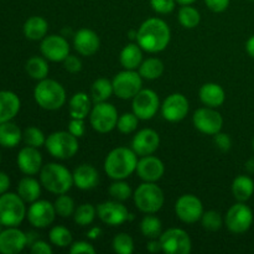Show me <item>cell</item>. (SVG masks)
<instances>
[{"label": "cell", "mask_w": 254, "mask_h": 254, "mask_svg": "<svg viewBox=\"0 0 254 254\" xmlns=\"http://www.w3.org/2000/svg\"><path fill=\"white\" fill-rule=\"evenodd\" d=\"M25 201L17 193L5 192L0 195V222L4 227H17L26 217Z\"/></svg>", "instance_id": "6"}, {"label": "cell", "mask_w": 254, "mask_h": 254, "mask_svg": "<svg viewBox=\"0 0 254 254\" xmlns=\"http://www.w3.org/2000/svg\"><path fill=\"white\" fill-rule=\"evenodd\" d=\"M118 118L117 108L108 102L94 103V107L89 113V123L92 128L101 134L109 133L117 128Z\"/></svg>", "instance_id": "8"}, {"label": "cell", "mask_w": 254, "mask_h": 254, "mask_svg": "<svg viewBox=\"0 0 254 254\" xmlns=\"http://www.w3.org/2000/svg\"><path fill=\"white\" fill-rule=\"evenodd\" d=\"M246 50H247L248 55L254 59V35L248 39V41L246 42Z\"/></svg>", "instance_id": "56"}, {"label": "cell", "mask_w": 254, "mask_h": 254, "mask_svg": "<svg viewBox=\"0 0 254 254\" xmlns=\"http://www.w3.org/2000/svg\"><path fill=\"white\" fill-rule=\"evenodd\" d=\"M119 62L124 69H136L143 62V49L138 44H128L119 55Z\"/></svg>", "instance_id": "29"}, {"label": "cell", "mask_w": 254, "mask_h": 254, "mask_svg": "<svg viewBox=\"0 0 254 254\" xmlns=\"http://www.w3.org/2000/svg\"><path fill=\"white\" fill-rule=\"evenodd\" d=\"M73 47L81 56H93L101 47V40L93 30L81 29L73 35Z\"/></svg>", "instance_id": "23"}, {"label": "cell", "mask_w": 254, "mask_h": 254, "mask_svg": "<svg viewBox=\"0 0 254 254\" xmlns=\"http://www.w3.org/2000/svg\"><path fill=\"white\" fill-rule=\"evenodd\" d=\"M136 44L149 54H158L169 46L171 31L169 25L159 17L146 19L136 30Z\"/></svg>", "instance_id": "1"}, {"label": "cell", "mask_w": 254, "mask_h": 254, "mask_svg": "<svg viewBox=\"0 0 254 254\" xmlns=\"http://www.w3.org/2000/svg\"><path fill=\"white\" fill-rule=\"evenodd\" d=\"M72 175H73V185L79 190H92L97 188L99 183L98 170L89 164H81L77 166Z\"/></svg>", "instance_id": "24"}, {"label": "cell", "mask_w": 254, "mask_h": 254, "mask_svg": "<svg viewBox=\"0 0 254 254\" xmlns=\"http://www.w3.org/2000/svg\"><path fill=\"white\" fill-rule=\"evenodd\" d=\"M201 225L205 230L211 231V232H216V231L221 230V227L225 223V220L222 218L220 212L215 210H210L203 212L202 217H201Z\"/></svg>", "instance_id": "43"}, {"label": "cell", "mask_w": 254, "mask_h": 254, "mask_svg": "<svg viewBox=\"0 0 254 254\" xmlns=\"http://www.w3.org/2000/svg\"><path fill=\"white\" fill-rule=\"evenodd\" d=\"M140 232L148 240L160 238L163 233V223L160 218L153 216V213H148L140 222Z\"/></svg>", "instance_id": "36"}, {"label": "cell", "mask_w": 254, "mask_h": 254, "mask_svg": "<svg viewBox=\"0 0 254 254\" xmlns=\"http://www.w3.org/2000/svg\"><path fill=\"white\" fill-rule=\"evenodd\" d=\"M203 205L197 196L186 193L180 196L175 203V213L179 220L188 225L198 222L203 215Z\"/></svg>", "instance_id": "14"}, {"label": "cell", "mask_w": 254, "mask_h": 254, "mask_svg": "<svg viewBox=\"0 0 254 254\" xmlns=\"http://www.w3.org/2000/svg\"><path fill=\"white\" fill-rule=\"evenodd\" d=\"M17 168L25 175H36L42 169V155L39 148L26 145L17 154Z\"/></svg>", "instance_id": "22"}, {"label": "cell", "mask_w": 254, "mask_h": 254, "mask_svg": "<svg viewBox=\"0 0 254 254\" xmlns=\"http://www.w3.org/2000/svg\"><path fill=\"white\" fill-rule=\"evenodd\" d=\"M1 161H2V156H1V153H0V164H1Z\"/></svg>", "instance_id": "61"}, {"label": "cell", "mask_w": 254, "mask_h": 254, "mask_svg": "<svg viewBox=\"0 0 254 254\" xmlns=\"http://www.w3.org/2000/svg\"><path fill=\"white\" fill-rule=\"evenodd\" d=\"M150 5L153 10L158 14H170L174 11L176 5V0H150Z\"/></svg>", "instance_id": "46"}, {"label": "cell", "mask_w": 254, "mask_h": 254, "mask_svg": "<svg viewBox=\"0 0 254 254\" xmlns=\"http://www.w3.org/2000/svg\"><path fill=\"white\" fill-rule=\"evenodd\" d=\"M213 143L223 153H226V151H228L232 148V139H231V136L228 134L222 133V131L213 135Z\"/></svg>", "instance_id": "48"}, {"label": "cell", "mask_w": 254, "mask_h": 254, "mask_svg": "<svg viewBox=\"0 0 254 254\" xmlns=\"http://www.w3.org/2000/svg\"><path fill=\"white\" fill-rule=\"evenodd\" d=\"M140 119L131 112V113H124L119 116L117 128L122 134H131L138 128V123Z\"/></svg>", "instance_id": "45"}, {"label": "cell", "mask_w": 254, "mask_h": 254, "mask_svg": "<svg viewBox=\"0 0 254 254\" xmlns=\"http://www.w3.org/2000/svg\"><path fill=\"white\" fill-rule=\"evenodd\" d=\"M76 203H74L73 198L71 196L66 195V193H62V195L57 196L56 201H55L54 206L56 213L62 218H68L71 216H73L74 210H76Z\"/></svg>", "instance_id": "40"}, {"label": "cell", "mask_w": 254, "mask_h": 254, "mask_svg": "<svg viewBox=\"0 0 254 254\" xmlns=\"http://www.w3.org/2000/svg\"><path fill=\"white\" fill-rule=\"evenodd\" d=\"M26 238H27V246H31L32 243L36 242V241L39 240V236H37L36 232L30 231V232L26 233Z\"/></svg>", "instance_id": "57"}, {"label": "cell", "mask_w": 254, "mask_h": 254, "mask_svg": "<svg viewBox=\"0 0 254 254\" xmlns=\"http://www.w3.org/2000/svg\"><path fill=\"white\" fill-rule=\"evenodd\" d=\"M69 253L71 254H94L96 248L87 241H77L69 246Z\"/></svg>", "instance_id": "47"}, {"label": "cell", "mask_w": 254, "mask_h": 254, "mask_svg": "<svg viewBox=\"0 0 254 254\" xmlns=\"http://www.w3.org/2000/svg\"><path fill=\"white\" fill-rule=\"evenodd\" d=\"M92 111L91 98L84 92H77L71 97L68 103V112L71 118L86 119Z\"/></svg>", "instance_id": "27"}, {"label": "cell", "mask_w": 254, "mask_h": 254, "mask_svg": "<svg viewBox=\"0 0 254 254\" xmlns=\"http://www.w3.org/2000/svg\"><path fill=\"white\" fill-rule=\"evenodd\" d=\"M97 216V207L92 203H82L76 207L73 213V221L81 227L91 225Z\"/></svg>", "instance_id": "38"}, {"label": "cell", "mask_w": 254, "mask_h": 254, "mask_svg": "<svg viewBox=\"0 0 254 254\" xmlns=\"http://www.w3.org/2000/svg\"><path fill=\"white\" fill-rule=\"evenodd\" d=\"M64 67L67 72L69 73H78L82 69V61L74 55H68L66 59L64 60Z\"/></svg>", "instance_id": "49"}, {"label": "cell", "mask_w": 254, "mask_h": 254, "mask_svg": "<svg viewBox=\"0 0 254 254\" xmlns=\"http://www.w3.org/2000/svg\"><path fill=\"white\" fill-rule=\"evenodd\" d=\"M2 227H4V226H2V225H1V222H0V233L2 232Z\"/></svg>", "instance_id": "60"}, {"label": "cell", "mask_w": 254, "mask_h": 254, "mask_svg": "<svg viewBox=\"0 0 254 254\" xmlns=\"http://www.w3.org/2000/svg\"><path fill=\"white\" fill-rule=\"evenodd\" d=\"M253 223V212L245 202H237L228 208L225 216V226L235 235L247 232Z\"/></svg>", "instance_id": "10"}, {"label": "cell", "mask_w": 254, "mask_h": 254, "mask_svg": "<svg viewBox=\"0 0 254 254\" xmlns=\"http://www.w3.org/2000/svg\"><path fill=\"white\" fill-rule=\"evenodd\" d=\"M27 246L26 233L17 227H6L0 233V253L17 254Z\"/></svg>", "instance_id": "21"}, {"label": "cell", "mask_w": 254, "mask_h": 254, "mask_svg": "<svg viewBox=\"0 0 254 254\" xmlns=\"http://www.w3.org/2000/svg\"><path fill=\"white\" fill-rule=\"evenodd\" d=\"M68 131L74 135L76 138H81L84 135V131H86V126H84V119H77V118H71L68 123Z\"/></svg>", "instance_id": "50"}, {"label": "cell", "mask_w": 254, "mask_h": 254, "mask_svg": "<svg viewBox=\"0 0 254 254\" xmlns=\"http://www.w3.org/2000/svg\"><path fill=\"white\" fill-rule=\"evenodd\" d=\"M131 108H133V113L140 121H150L161 108L160 99H159L156 92H154L153 89L141 88L133 98Z\"/></svg>", "instance_id": "12"}, {"label": "cell", "mask_w": 254, "mask_h": 254, "mask_svg": "<svg viewBox=\"0 0 254 254\" xmlns=\"http://www.w3.org/2000/svg\"><path fill=\"white\" fill-rule=\"evenodd\" d=\"M198 96H200V101L210 108H218L225 103L226 99L225 89L220 84L213 83V82L203 84L200 88Z\"/></svg>", "instance_id": "26"}, {"label": "cell", "mask_w": 254, "mask_h": 254, "mask_svg": "<svg viewBox=\"0 0 254 254\" xmlns=\"http://www.w3.org/2000/svg\"><path fill=\"white\" fill-rule=\"evenodd\" d=\"M108 193L113 200L124 202L133 196V191L128 183L123 180H114L108 189Z\"/></svg>", "instance_id": "41"}, {"label": "cell", "mask_w": 254, "mask_h": 254, "mask_svg": "<svg viewBox=\"0 0 254 254\" xmlns=\"http://www.w3.org/2000/svg\"><path fill=\"white\" fill-rule=\"evenodd\" d=\"M138 69L144 79L154 81V79H158L159 77H161V74L164 73V64L160 59L150 57V59L144 60Z\"/></svg>", "instance_id": "33"}, {"label": "cell", "mask_w": 254, "mask_h": 254, "mask_svg": "<svg viewBox=\"0 0 254 254\" xmlns=\"http://www.w3.org/2000/svg\"><path fill=\"white\" fill-rule=\"evenodd\" d=\"M190 103L188 98L181 93H173L165 98L161 104V116L165 121L176 123L188 116Z\"/></svg>", "instance_id": "18"}, {"label": "cell", "mask_w": 254, "mask_h": 254, "mask_svg": "<svg viewBox=\"0 0 254 254\" xmlns=\"http://www.w3.org/2000/svg\"><path fill=\"white\" fill-rule=\"evenodd\" d=\"M246 169H247L250 173H254V158L250 159V160L247 161V164H246Z\"/></svg>", "instance_id": "58"}, {"label": "cell", "mask_w": 254, "mask_h": 254, "mask_svg": "<svg viewBox=\"0 0 254 254\" xmlns=\"http://www.w3.org/2000/svg\"><path fill=\"white\" fill-rule=\"evenodd\" d=\"M25 68H26L27 74L31 78L36 79V81H41V79L47 78V74H49L50 71L46 59L40 56H34L27 60L26 64H25Z\"/></svg>", "instance_id": "35"}, {"label": "cell", "mask_w": 254, "mask_h": 254, "mask_svg": "<svg viewBox=\"0 0 254 254\" xmlns=\"http://www.w3.org/2000/svg\"><path fill=\"white\" fill-rule=\"evenodd\" d=\"M250 1H254V0H250Z\"/></svg>", "instance_id": "63"}, {"label": "cell", "mask_w": 254, "mask_h": 254, "mask_svg": "<svg viewBox=\"0 0 254 254\" xmlns=\"http://www.w3.org/2000/svg\"><path fill=\"white\" fill-rule=\"evenodd\" d=\"M112 247L116 253L131 254L134 252V241L128 233H119L113 238Z\"/></svg>", "instance_id": "44"}, {"label": "cell", "mask_w": 254, "mask_h": 254, "mask_svg": "<svg viewBox=\"0 0 254 254\" xmlns=\"http://www.w3.org/2000/svg\"><path fill=\"white\" fill-rule=\"evenodd\" d=\"M146 250H148V252L155 254V253H159V252H163V248H161V243H160V240L159 238H155V240H150V242L146 245Z\"/></svg>", "instance_id": "54"}, {"label": "cell", "mask_w": 254, "mask_h": 254, "mask_svg": "<svg viewBox=\"0 0 254 254\" xmlns=\"http://www.w3.org/2000/svg\"><path fill=\"white\" fill-rule=\"evenodd\" d=\"M195 1H197V0H176V2H179L180 5H191Z\"/></svg>", "instance_id": "59"}, {"label": "cell", "mask_w": 254, "mask_h": 254, "mask_svg": "<svg viewBox=\"0 0 254 254\" xmlns=\"http://www.w3.org/2000/svg\"><path fill=\"white\" fill-rule=\"evenodd\" d=\"M135 173L145 183H156L165 174V165L154 155L141 156L140 160H138Z\"/></svg>", "instance_id": "20"}, {"label": "cell", "mask_w": 254, "mask_h": 254, "mask_svg": "<svg viewBox=\"0 0 254 254\" xmlns=\"http://www.w3.org/2000/svg\"><path fill=\"white\" fill-rule=\"evenodd\" d=\"M112 83L118 98L133 99L143 87V77L135 69H124L114 76Z\"/></svg>", "instance_id": "9"}, {"label": "cell", "mask_w": 254, "mask_h": 254, "mask_svg": "<svg viewBox=\"0 0 254 254\" xmlns=\"http://www.w3.org/2000/svg\"><path fill=\"white\" fill-rule=\"evenodd\" d=\"M193 127L197 129L200 133L206 135H215L222 130L223 118L216 108L210 107H203L198 108L192 116Z\"/></svg>", "instance_id": "15"}, {"label": "cell", "mask_w": 254, "mask_h": 254, "mask_svg": "<svg viewBox=\"0 0 254 254\" xmlns=\"http://www.w3.org/2000/svg\"><path fill=\"white\" fill-rule=\"evenodd\" d=\"M179 22L185 29H195L201 21V15L196 7L191 5H183L178 14Z\"/></svg>", "instance_id": "37"}, {"label": "cell", "mask_w": 254, "mask_h": 254, "mask_svg": "<svg viewBox=\"0 0 254 254\" xmlns=\"http://www.w3.org/2000/svg\"><path fill=\"white\" fill-rule=\"evenodd\" d=\"M40 183L49 192L62 195L68 192L73 186V175L61 164L49 163L40 171Z\"/></svg>", "instance_id": "3"}, {"label": "cell", "mask_w": 254, "mask_h": 254, "mask_svg": "<svg viewBox=\"0 0 254 254\" xmlns=\"http://www.w3.org/2000/svg\"><path fill=\"white\" fill-rule=\"evenodd\" d=\"M10 188V178L6 173L0 171V195L7 192Z\"/></svg>", "instance_id": "53"}, {"label": "cell", "mask_w": 254, "mask_h": 254, "mask_svg": "<svg viewBox=\"0 0 254 254\" xmlns=\"http://www.w3.org/2000/svg\"><path fill=\"white\" fill-rule=\"evenodd\" d=\"M138 155L133 149L118 146L109 151L104 160V171L113 180H126L136 170Z\"/></svg>", "instance_id": "2"}, {"label": "cell", "mask_w": 254, "mask_h": 254, "mask_svg": "<svg viewBox=\"0 0 254 254\" xmlns=\"http://www.w3.org/2000/svg\"><path fill=\"white\" fill-rule=\"evenodd\" d=\"M205 4L213 12H223L227 10L230 0H205Z\"/></svg>", "instance_id": "52"}, {"label": "cell", "mask_w": 254, "mask_h": 254, "mask_svg": "<svg viewBox=\"0 0 254 254\" xmlns=\"http://www.w3.org/2000/svg\"><path fill=\"white\" fill-rule=\"evenodd\" d=\"M160 145V136L158 131L150 128H144L139 130L131 140V149L138 156L153 155Z\"/></svg>", "instance_id": "19"}, {"label": "cell", "mask_w": 254, "mask_h": 254, "mask_svg": "<svg viewBox=\"0 0 254 254\" xmlns=\"http://www.w3.org/2000/svg\"><path fill=\"white\" fill-rule=\"evenodd\" d=\"M101 233H102V230L99 227H93V228H91V230L88 231V232H87V237L89 238V240H97V238L99 237V236H101Z\"/></svg>", "instance_id": "55"}, {"label": "cell", "mask_w": 254, "mask_h": 254, "mask_svg": "<svg viewBox=\"0 0 254 254\" xmlns=\"http://www.w3.org/2000/svg\"><path fill=\"white\" fill-rule=\"evenodd\" d=\"M159 240L166 254H189L192 250L190 236L183 228H169L161 233Z\"/></svg>", "instance_id": "11"}, {"label": "cell", "mask_w": 254, "mask_h": 254, "mask_svg": "<svg viewBox=\"0 0 254 254\" xmlns=\"http://www.w3.org/2000/svg\"><path fill=\"white\" fill-rule=\"evenodd\" d=\"M21 102L16 93L11 91H0V123H5L17 116Z\"/></svg>", "instance_id": "25"}, {"label": "cell", "mask_w": 254, "mask_h": 254, "mask_svg": "<svg viewBox=\"0 0 254 254\" xmlns=\"http://www.w3.org/2000/svg\"><path fill=\"white\" fill-rule=\"evenodd\" d=\"M22 140V131L11 121L0 123V145L2 148H15Z\"/></svg>", "instance_id": "31"}, {"label": "cell", "mask_w": 254, "mask_h": 254, "mask_svg": "<svg viewBox=\"0 0 254 254\" xmlns=\"http://www.w3.org/2000/svg\"><path fill=\"white\" fill-rule=\"evenodd\" d=\"M34 98L45 111H57L66 103V91L60 82L45 78L35 87Z\"/></svg>", "instance_id": "4"}, {"label": "cell", "mask_w": 254, "mask_h": 254, "mask_svg": "<svg viewBox=\"0 0 254 254\" xmlns=\"http://www.w3.org/2000/svg\"><path fill=\"white\" fill-rule=\"evenodd\" d=\"M97 216L102 222L111 226V227L121 226L127 221L134 218V216L129 213L128 208L121 201L117 200L104 201V202L99 203L98 207H97Z\"/></svg>", "instance_id": "13"}, {"label": "cell", "mask_w": 254, "mask_h": 254, "mask_svg": "<svg viewBox=\"0 0 254 254\" xmlns=\"http://www.w3.org/2000/svg\"><path fill=\"white\" fill-rule=\"evenodd\" d=\"M252 146H253V150H254V138H253V143H252Z\"/></svg>", "instance_id": "62"}, {"label": "cell", "mask_w": 254, "mask_h": 254, "mask_svg": "<svg viewBox=\"0 0 254 254\" xmlns=\"http://www.w3.org/2000/svg\"><path fill=\"white\" fill-rule=\"evenodd\" d=\"M22 140L26 145L34 146V148H41L46 143V136L41 129L36 127H29L22 133Z\"/></svg>", "instance_id": "42"}, {"label": "cell", "mask_w": 254, "mask_h": 254, "mask_svg": "<svg viewBox=\"0 0 254 254\" xmlns=\"http://www.w3.org/2000/svg\"><path fill=\"white\" fill-rule=\"evenodd\" d=\"M232 193L238 202H246L254 193V181L247 175H240L233 180Z\"/></svg>", "instance_id": "32"}, {"label": "cell", "mask_w": 254, "mask_h": 254, "mask_svg": "<svg viewBox=\"0 0 254 254\" xmlns=\"http://www.w3.org/2000/svg\"><path fill=\"white\" fill-rule=\"evenodd\" d=\"M40 51L52 62H62L69 55V44L64 35H49L41 40Z\"/></svg>", "instance_id": "17"}, {"label": "cell", "mask_w": 254, "mask_h": 254, "mask_svg": "<svg viewBox=\"0 0 254 254\" xmlns=\"http://www.w3.org/2000/svg\"><path fill=\"white\" fill-rule=\"evenodd\" d=\"M50 242L59 248H66L72 245V233L64 226H55L49 233Z\"/></svg>", "instance_id": "39"}, {"label": "cell", "mask_w": 254, "mask_h": 254, "mask_svg": "<svg viewBox=\"0 0 254 254\" xmlns=\"http://www.w3.org/2000/svg\"><path fill=\"white\" fill-rule=\"evenodd\" d=\"M113 93V83L107 78L96 79L91 87V98L94 103L107 102Z\"/></svg>", "instance_id": "34"}, {"label": "cell", "mask_w": 254, "mask_h": 254, "mask_svg": "<svg viewBox=\"0 0 254 254\" xmlns=\"http://www.w3.org/2000/svg\"><path fill=\"white\" fill-rule=\"evenodd\" d=\"M41 183L32 176H25L17 184V195L27 203L37 201L41 196Z\"/></svg>", "instance_id": "28"}, {"label": "cell", "mask_w": 254, "mask_h": 254, "mask_svg": "<svg viewBox=\"0 0 254 254\" xmlns=\"http://www.w3.org/2000/svg\"><path fill=\"white\" fill-rule=\"evenodd\" d=\"M49 31V22L42 16H31L25 21L24 35L31 41H40Z\"/></svg>", "instance_id": "30"}, {"label": "cell", "mask_w": 254, "mask_h": 254, "mask_svg": "<svg viewBox=\"0 0 254 254\" xmlns=\"http://www.w3.org/2000/svg\"><path fill=\"white\" fill-rule=\"evenodd\" d=\"M30 252L32 254H51L54 252V250H52V247L47 242L37 240L36 242H34L30 246Z\"/></svg>", "instance_id": "51"}, {"label": "cell", "mask_w": 254, "mask_h": 254, "mask_svg": "<svg viewBox=\"0 0 254 254\" xmlns=\"http://www.w3.org/2000/svg\"><path fill=\"white\" fill-rule=\"evenodd\" d=\"M46 150L50 155L59 160H67L73 158L79 149L78 138L72 135L69 131H54L46 138Z\"/></svg>", "instance_id": "7"}, {"label": "cell", "mask_w": 254, "mask_h": 254, "mask_svg": "<svg viewBox=\"0 0 254 254\" xmlns=\"http://www.w3.org/2000/svg\"><path fill=\"white\" fill-rule=\"evenodd\" d=\"M56 215L54 203L46 200H37L30 205L26 217L30 225L35 228H46L54 223Z\"/></svg>", "instance_id": "16"}, {"label": "cell", "mask_w": 254, "mask_h": 254, "mask_svg": "<svg viewBox=\"0 0 254 254\" xmlns=\"http://www.w3.org/2000/svg\"><path fill=\"white\" fill-rule=\"evenodd\" d=\"M134 205L143 213H156L165 202L164 191L156 183H145L138 186L133 192Z\"/></svg>", "instance_id": "5"}]
</instances>
